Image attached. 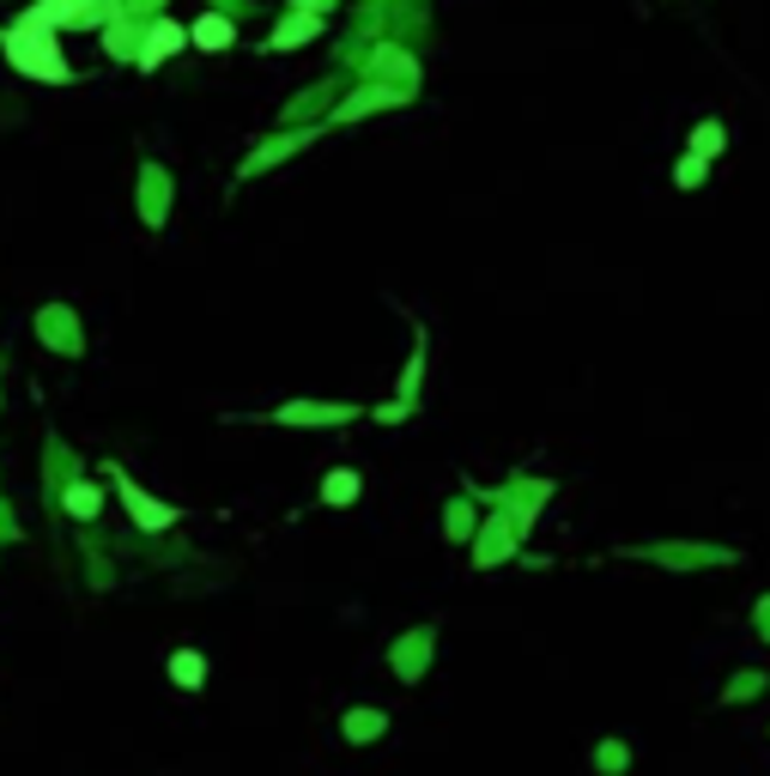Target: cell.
Here are the masks:
<instances>
[{
    "label": "cell",
    "mask_w": 770,
    "mask_h": 776,
    "mask_svg": "<svg viewBox=\"0 0 770 776\" xmlns=\"http://www.w3.org/2000/svg\"><path fill=\"white\" fill-rule=\"evenodd\" d=\"M0 49H7V61L19 73H31V80H49V85L68 80V61L55 55V31H24V24H12Z\"/></svg>",
    "instance_id": "obj_1"
},
{
    "label": "cell",
    "mask_w": 770,
    "mask_h": 776,
    "mask_svg": "<svg viewBox=\"0 0 770 776\" xmlns=\"http://www.w3.org/2000/svg\"><path fill=\"white\" fill-rule=\"evenodd\" d=\"M115 486H122V503H127V515H134V522L146 528V534H158V528H171V522H176V510H171V503L146 498V491H140L134 480H122V473H115Z\"/></svg>",
    "instance_id": "obj_2"
},
{
    "label": "cell",
    "mask_w": 770,
    "mask_h": 776,
    "mask_svg": "<svg viewBox=\"0 0 770 776\" xmlns=\"http://www.w3.org/2000/svg\"><path fill=\"white\" fill-rule=\"evenodd\" d=\"M183 43H188L183 24H176V19H158V24L146 31V43H140V68H158V61H171Z\"/></svg>",
    "instance_id": "obj_3"
},
{
    "label": "cell",
    "mask_w": 770,
    "mask_h": 776,
    "mask_svg": "<svg viewBox=\"0 0 770 776\" xmlns=\"http://www.w3.org/2000/svg\"><path fill=\"white\" fill-rule=\"evenodd\" d=\"M230 19H219V12H207V19L195 24V31H188V43H201V49H230Z\"/></svg>",
    "instance_id": "obj_4"
},
{
    "label": "cell",
    "mask_w": 770,
    "mask_h": 776,
    "mask_svg": "<svg viewBox=\"0 0 770 776\" xmlns=\"http://www.w3.org/2000/svg\"><path fill=\"white\" fill-rule=\"evenodd\" d=\"M316 24H322L316 12H298V19H286V24H279V31H274V43H267V49H291V43H304V37H316Z\"/></svg>",
    "instance_id": "obj_5"
},
{
    "label": "cell",
    "mask_w": 770,
    "mask_h": 776,
    "mask_svg": "<svg viewBox=\"0 0 770 776\" xmlns=\"http://www.w3.org/2000/svg\"><path fill=\"white\" fill-rule=\"evenodd\" d=\"M171 674H176V685H201V680H207V662H201L195 650H183V655L171 662Z\"/></svg>",
    "instance_id": "obj_6"
},
{
    "label": "cell",
    "mask_w": 770,
    "mask_h": 776,
    "mask_svg": "<svg viewBox=\"0 0 770 776\" xmlns=\"http://www.w3.org/2000/svg\"><path fill=\"white\" fill-rule=\"evenodd\" d=\"M322 498H328V503H352V498H358V473H346V468H340V473H328Z\"/></svg>",
    "instance_id": "obj_7"
},
{
    "label": "cell",
    "mask_w": 770,
    "mask_h": 776,
    "mask_svg": "<svg viewBox=\"0 0 770 776\" xmlns=\"http://www.w3.org/2000/svg\"><path fill=\"white\" fill-rule=\"evenodd\" d=\"M716 152H722V127H716V122H704V127H698V140H691V159H704V164H710Z\"/></svg>",
    "instance_id": "obj_8"
},
{
    "label": "cell",
    "mask_w": 770,
    "mask_h": 776,
    "mask_svg": "<svg viewBox=\"0 0 770 776\" xmlns=\"http://www.w3.org/2000/svg\"><path fill=\"white\" fill-rule=\"evenodd\" d=\"M286 425H316V419H346V407H286Z\"/></svg>",
    "instance_id": "obj_9"
},
{
    "label": "cell",
    "mask_w": 770,
    "mask_h": 776,
    "mask_svg": "<svg viewBox=\"0 0 770 776\" xmlns=\"http://www.w3.org/2000/svg\"><path fill=\"white\" fill-rule=\"evenodd\" d=\"M68 510H73V515H97V491H92V486H73V491H68Z\"/></svg>",
    "instance_id": "obj_10"
},
{
    "label": "cell",
    "mask_w": 770,
    "mask_h": 776,
    "mask_svg": "<svg viewBox=\"0 0 770 776\" xmlns=\"http://www.w3.org/2000/svg\"><path fill=\"white\" fill-rule=\"evenodd\" d=\"M698 176H704V159H679V171H674V183H679V188H691Z\"/></svg>",
    "instance_id": "obj_11"
},
{
    "label": "cell",
    "mask_w": 770,
    "mask_h": 776,
    "mask_svg": "<svg viewBox=\"0 0 770 776\" xmlns=\"http://www.w3.org/2000/svg\"><path fill=\"white\" fill-rule=\"evenodd\" d=\"M304 7H310V12H316V7H328V0H304Z\"/></svg>",
    "instance_id": "obj_12"
}]
</instances>
